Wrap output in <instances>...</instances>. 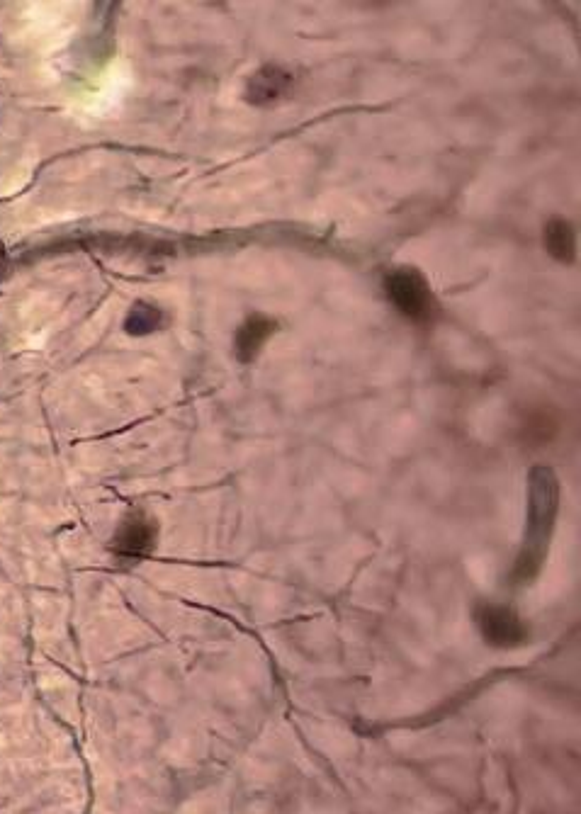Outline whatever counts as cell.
Masks as SVG:
<instances>
[{
  "label": "cell",
  "instance_id": "cell-1",
  "mask_svg": "<svg viewBox=\"0 0 581 814\" xmlns=\"http://www.w3.org/2000/svg\"><path fill=\"white\" fill-rule=\"evenodd\" d=\"M387 297L392 299L394 307L411 321H426L433 312V299L428 282L421 278L416 270L402 268L392 270L385 278Z\"/></svg>",
  "mask_w": 581,
  "mask_h": 814
},
{
  "label": "cell",
  "instance_id": "cell-4",
  "mask_svg": "<svg viewBox=\"0 0 581 814\" xmlns=\"http://www.w3.org/2000/svg\"><path fill=\"white\" fill-rule=\"evenodd\" d=\"M154 537H156V528L151 525V520H141V518L129 520V523L120 530V535L115 537L117 552H120L122 557L146 555V552L154 547Z\"/></svg>",
  "mask_w": 581,
  "mask_h": 814
},
{
  "label": "cell",
  "instance_id": "cell-5",
  "mask_svg": "<svg viewBox=\"0 0 581 814\" xmlns=\"http://www.w3.org/2000/svg\"><path fill=\"white\" fill-rule=\"evenodd\" d=\"M273 331H275L273 321L265 319V316H251V319L241 326L239 333H236V355H239L241 363H251Z\"/></svg>",
  "mask_w": 581,
  "mask_h": 814
},
{
  "label": "cell",
  "instance_id": "cell-2",
  "mask_svg": "<svg viewBox=\"0 0 581 814\" xmlns=\"http://www.w3.org/2000/svg\"><path fill=\"white\" fill-rule=\"evenodd\" d=\"M477 625L482 630L484 642L492 647H518L528 640V630L523 620L506 606H479L477 610Z\"/></svg>",
  "mask_w": 581,
  "mask_h": 814
},
{
  "label": "cell",
  "instance_id": "cell-6",
  "mask_svg": "<svg viewBox=\"0 0 581 814\" xmlns=\"http://www.w3.org/2000/svg\"><path fill=\"white\" fill-rule=\"evenodd\" d=\"M545 246L552 258L569 263L574 258V231L562 219H552L545 229Z\"/></svg>",
  "mask_w": 581,
  "mask_h": 814
},
{
  "label": "cell",
  "instance_id": "cell-3",
  "mask_svg": "<svg viewBox=\"0 0 581 814\" xmlns=\"http://www.w3.org/2000/svg\"><path fill=\"white\" fill-rule=\"evenodd\" d=\"M292 86V76L278 66H265L248 81V100L256 105L273 103L282 98Z\"/></svg>",
  "mask_w": 581,
  "mask_h": 814
}]
</instances>
